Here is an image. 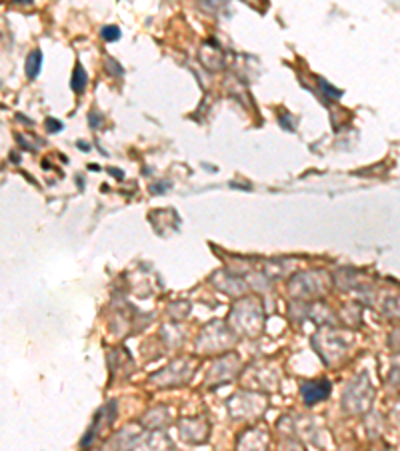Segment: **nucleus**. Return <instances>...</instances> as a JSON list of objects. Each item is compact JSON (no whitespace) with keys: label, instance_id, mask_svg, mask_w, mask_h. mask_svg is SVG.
<instances>
[{"label":"nucleus","instance_id":"39448f33","mask_svg":"<svg viewBox=\"0 0 400 451\" xmlns=\"http://www.w3.org/2000/svg\"><path fill=\"white\" fill-rule=\"evenodd\" d=\"M46 125H48V129H52V132H56V130L62 129V125H60L58 121H54V119H48V123H46Z\"/></svg>","mask_w":400,"mask_h":451},{"label":"nucleus","instance_id":"f03ea898","mask_svg":"<svg viewBox=\"0 0 400 451\" xmlns=\"http://www.w3.org/2000/svg\"><path fill=\"white\" fill-rule=\"evenodd\" d=\"M40 66H43V52L40 50H32L26 58V72L30 79H34L38 72H40Z\"/></svg>","mask_w":400,"mask_h":451},{"label":"nucleus","instance_id":"f257e3e1","mask_svg":"<svg viewBox=\"0 0 400 451\" xmlns=\"http://www.w3.org/2000/svg\"><path fill=\"white\" fill-rule=\"evenodd\" d=\"M330 393V383L328 381H314V383H306L302 385V397L308 405H312L316 401L324 399Z\"/></svg>","mask_w":400,"mask_h":451},{"label":"nucleus","instance_id":"20e7f679","mask_svg":"<svg viewBox=\"0 0 400 451\" xmlns=\"http://www.w3.org/2000/svg\"><path fill=\"white\" fill-rule=\"evenodd\" d=\"M118 36H120L118 26H104V28H102V38H104V41H116Z\"/></svg>","mask_w":400,"mask_h":451},{"label":"nucleus","instance_id":"7ed1b4c3","mask_svg":"<svg viewBox=\"0 0 400 451\" xmlns=\"http://www.w3.org/2000/svg\"><path fill=\"white\" fill-rule=\"evenodd\" d=\"M86 85V72H85V68L80 65H76V68H74V76H72V88L76 90V92H80L82 88H85Z\"/></svg>","mask_w":400,"mask_h":451}]
</instances>
